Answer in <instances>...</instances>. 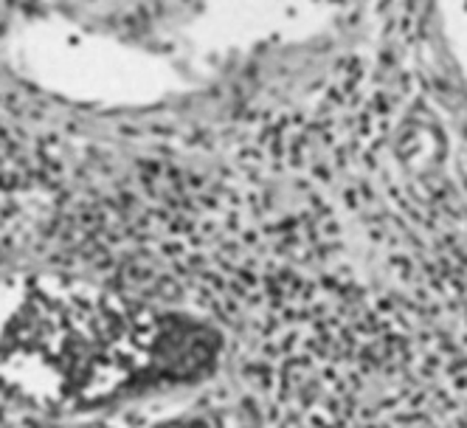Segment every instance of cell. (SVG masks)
I'll list each match as a JSON object with an SVG mask.
<instances>
[{
    "instance_id": "1",
    "label": "cell",
    "mask_w": 467,
    "mask_h": 428,
    "mask_svg": "<svg viewBox=\"0 0 467 428\" xmlns=\"http://www.w3.org/2000/svg\"><path fill=\"white\" fill-rule=\"evenodd\" d=\"M223 352V333L189 310L46 271L0 279V394L51 420L197 389Z\"/></svg>"
}]
</instances>
